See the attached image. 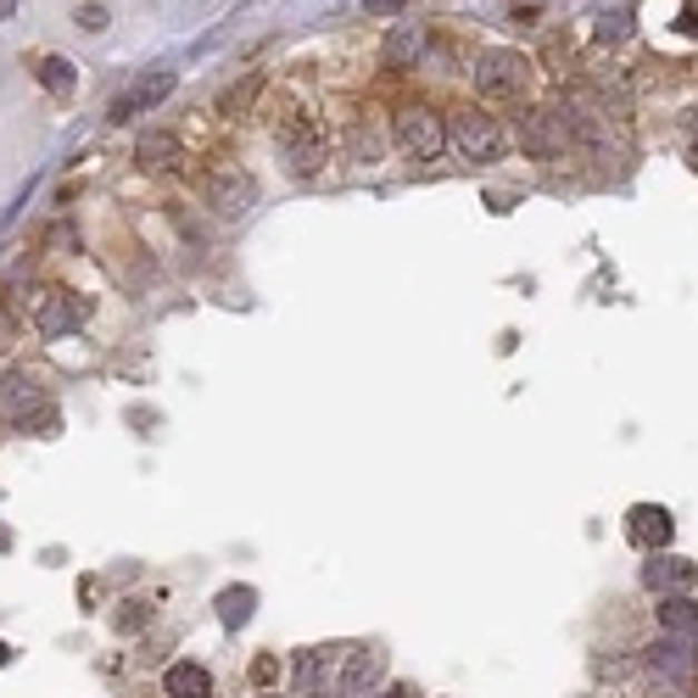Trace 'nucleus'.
Segmentation results:
<instances>
[{"label": "nucleus", "mask_w": 698, "mask_h": 698, "mask_svg": "<svg viewBox=\"0 0 698 698\" xmlns=\"http://www.w3.org/2000/svg\"><path fill=\"white\" fill-rule=\"evenodd\" d=\"M163 96H174V68H146V73H140L124 96H112L107 118H112V124H129V118H140V112L163 107Z\"/></svg>", "instance_id": "423d86ee"}, {"label": "nucleus", "mask_w": 698, "mask_h": 698, "mask_svg": "<svg viewBox=\"0 0 698 698\" xmlns=\"http://www.w3.org/2000/svg\"><path fill=\"white\" fill-rule=\"evenodd\" d=\"M12 12H18V0H0V23H7Z\"/></svg>", "instance_id": "393cba45"}, {"label": "nucleus", "mask_w": 698, "mask_h": 698, "mask_svg": "<svg viewBox=\"0 0 698 698\" xmlns=\"http://www.w3.org/2000/svg\"><path fill=\"white\" fill-rule=\"evenodd\" d=\"M163 692L168 698H213V670L196 665V659H179L163 670Z\"/></svg>", "instance_id": "4468645a"}, {"label": "nucleus", "mask_w": 698, "mask_h": 698, "mask_svg": "<svg viewBox=\"0 0 698 698\" xmlns=\"http://www.w3.org/2000/svg\"><path fill=\"white\" fill-rule=\"evenodd\" d=\"M564 146H570V124H564V112H548V107H525L520 112V151H531V157H564Z\"/></svg>", "instance_id": "39448f33"}, {"label": "nucleus", "mask_w": 698, "mask_h": 698, "mask_svg": "<svg viewBox=\"0 0 698 698\" xmlns=\"http://www.w3.org/2000/svg\"><path fill=\"white\" fill-rule=\"evenodd\" d=\"M659 626H665L670 637H698V603H692L687 592L665 598V603H659Z\"/></svg>", "instance_id": "dca6fc26"}, {"label": "nucleus", "mask_w": 698, "mask_h": 698, "mask_svg": "<svg viewBox=\"0 0 698 698\" xmlns=\"http://www.w3.org/2000/svg\"><path fill=\"white\" fill-rule=\"evenodd\" d=\"M470 79H475L481 96L509 101V96H520V90L531 85V62H525L520 51H509V46H492V51H481V57L470 62Z\"/></svg>", "instance_id": "f257e3e1"}, {"label": "nucleus", "mask_w": 698, "mask_h": 698, "mask_svg": "<svg viewBox=\"0 0 698 698\" xmlns=\"http://www.w3.org/2000/svg\"><path fill=\"white\" fill-rule=\"evenodd\" d=\"M35 79H40L51 96H73V85H79V68H73L68 57H40V62H35Z\"/></svg>", "instance_id": "a211bd4d"}, {"label": "nucleus", "mask_w": 698, "mask_h": 698, "mask_svg": "<svg viewBox=\"0 0 698 698\" xmlns=\"http://www.w3.org/2000/svg\"><path fill=\"white\" fill-rule=\"evenodd\" d=\"M257 698H274V692H257Z\"/></svg>", "instance_id": "c756f323"}, {"label": "nucleus", "mask_w": 698, "mask_h": 698, "mask_svg": "<svg viewBox=\"0 0 698 698\" xmlns=\"http://www.w3.org/2000/svg\"><path fill=\"white\" fill-rule=\"evenodd\" d=\"M648 698H687V681H681V676H665V670H653V681H648Z\"/></svg>", "instance_id": "412c9836"}, {"label": "nucleus", "mask_w": 698, "mask_h": 698, "mask_svg": "<svg viewBox=\"0 0 698 698\" xmlns=\"http://www.w3.org/2000/svg\"><path fill=\"white\" fill-rule=\"evenodd\" d=\"M318 698H341V692H318Z\"/></svg>", "instance_id": "c85d7f7f"}, {"label": "nucleus", "mask_w": 698, "mask_h": 698, "mask_svg": "<svg viewBox=\"0 0 698 698\" xmlns=\"http://www.w3.org/2000/svg\"><path fill=\"white\" fill-rule=\"evenodd\" d=\"M79 318H85V302H73L68 291H46V296H40V307H35V330H40V335H51V341H57V335H68Z\"/></svg>", "instance_id": "9b49d317"}, {"label": "nucleus", "mask_w": 698, "mask_h": 698, "mask_svg": "<svg viewBox=\"0 0 698 698\" xmlns=\"http://www.w3.org/2000/svg\"><path fill=\"white\" fill-rule=\"evenodd\" d=\"M7 542H12V537H7V531H0V548H7Z\"/></svg>", "instance_id": "cd10ccee"}, {"label": "nucleus", "mask_w": 698, "mask_h": 698, "mask_svg": "<svg viewBox=\"0 0 698 698\" xmlns=\"http://www.w3.org/2000/svg\"><path fill=\"white\" fill-rule=\"evenodd\" d=\"M0 403H7V414H12L18 425H29V414H51V409H46V392H40V381H35L29 370H12L7 381H0Z\"/></svg>", "instance_id": "1a4fd4ad"}, {"label": "nucleus", "mask_w": 698, "mask_h": 698, "mask_svg": "<svg viewBox=\"0 0 698 698\" xmlns=\"http://www.w3.org/2000/svg\"><path fill=\"white\" fill-rule=\"evenodd\" d=\"M274 146H279V163H285L296 179H313V174L330 163V140H324V129H318L313 118H291V124H279Z\"/></svg>", "instance_id": "f03ea898"}, {"label": "nucleus", "mask_w": 698, "mask_h": 698, "mask_svg": "<svg viewBox=\"0 0 698 698\" xmlns=\"http://www.w3.org/2000/svg\"><path fill=\"white\" fill-rule=\"evenodd\" d=\"M252 609H257V592H252V587H224V592H218V620H224V631H240V626L252 620Z\"/></svg>", "instance_id": "f3484780"}, {"label": "nucleus", "mask_w": 698, "mask_h": 698, "mask_svg": "<svg viewBox=\"0 0 698 698\" xmlns=\"http://www.w3.org/2000/svg\"><path fill=\"white\" fill-rule=\"evenodd\" d=\"M631 35V18L626 12H603L598 18V40H626Z\"/></svg>", "instance_id": "4be33fe9"}, {"label": "nucleus", "mask_w": 698, "mask_h": 698, "mask_svg": "<svg viewBox=\"0 0 698 698\" xmlns=\"http://www.w3.org/2000/svg\"><path fill=\"white\" fill-rule=\"evenodd\" d=\"M642 581H648L659 598H676V592H692V581H698V564H692V559H676V553H659V559H648Z\"/></svg>", "instance_id": "9d476101"}, {"label": "nucleus", "mask_w": 698, "mask_h": 698, "mask_svg": "<svg viewBox=\"0 0 698 698\" xmlns=\"http://www.w3.org/2000/svg\"><path fill=\"white\" fill-rule=\"evenodd\" d=\"M7 665H12V648H7V642H0V670H7Z\"/></svg>", "instance_id": "bb28decb"}, {"label": "nucleus", "mask_w": 698, "mask_h": 698, "mask_svg": "<svg viewBox=\"0 0 698 698\" xmlns=\"http://www.w3.org/2000/svg\"><path fill=\"white\" fill-rule=\"evenodd\" d=\"M631 537H637L642 548H665V542L676 537V525H670V514H665L659 503H637V509H631Z\"/></svg>", "instance_id": "2eb2a0df"}, {"label": "nucleus", "mask_w": 698, "mask_h": 698, "mask_svg": "<svg viewBox=\"0 0 698 698\" xmlns=\"http://www.w3.org/2000/svg\"><path fill=\"white\" fill-rule=\"evenodd\" d=\"M392 135H397V146H403L409 157H420V163H436L442 146H448V124H442V112L425 107V101H409V107L397 112Z\"/></svg>", "instance_id": "7ed1b4c3"}, {"label": "nucleus", "mask_w": 698, "mask_h": 698, "mask_svg": "<svg viewBox=\"0 0 698 698\" xmlns=\"http://www.w3.org/2000/svg\"><path fill=\"white\" fill-rule=\"evenodd\" d=\"M448 140L459 146V157L464 163H498L503 157V129H498V118H486V112H475V107H459L453 118H448Z\"/></svg>", "instance_id": "20e7f679"}, {"label": "nucleus", "mask_w": 698, "mask_h": 698, "mask_svg": "<svg viewBox=\"0 0 698 698\" xmlns=\"http://www.w3.org/2000/svg\"><path fill=\"white\" fill-rule=\"evenodd\" d=\"M207 207L218 213V218H240L252 201H257V179L252 174H240V168H218V174H207Z\"/></svg>", "instance_id": "0eeeda50"}, {"label": "nucleus", "mask_w": 698, "mask_h": 698, "mask_svg": "<svg viewBox=\"0 0 698 698\" xmlns=\"http://www.w3.org/2000/svg\"><path fill=\"white\" fill-rule=\"evenodd\" d=\"M381 698H414V692H409V687H386Z\"/></svg>", "instance_id": "a878e982"}, {"label": "nucleus", "mask_w": 698, "mask_h": 698, "mask_svg": "<svg viewBox=\"0 0 698 698\" xmlns=\"http://www.w3.org/2000/svg\"><path fill=\"white\" fill-rule=\"evenodd\" d=\"M420 57H425V29H414V23H397V29H386V46H381V62H386L392 73L414 68Z\"/></svg>", "instance_id": "ddd939ff"}, {"label": "nucleus", "mask_w": 698, "mask_h": 698, "mask_svg": "<svg viewBox=\"0 0 698 698\" xmlns=\"http://www.w3.org/2000/svg\"><path fill=\"white\" fill-rule=\"evenodd\" d=\"M135 163H140V168H151V174H174V168H185V146H179V135L151 129V135H140Z\"/></svg>", "instance_id": "f8f14e48"}, {"label": "nucleus", "mask_w": 698, "mask_h": 698, "mask_svg": "<svg viewBox=\"0 0 698 698\" xmlns=\"http://www.w3.org/2000/svg\"><path fill=\"white\" fill-rule=\"evenodd\" d=\"M73 18H79L90 35H101V29H107V7H101V0H85V7H79Z\"/></svg>", "instance_id": "5701e85b"}, {"label": "nucleus", "mask_w": 698, "mask_h": 698, "mask_svg": "<svg viewBox=\"0 0 698 698\" xmlns=\"http://www.w3.org/2000/svg\"><path fill=\"white\" fill-rule=\"evenodd\" d=\"M146 620H151V603H140V598L118 603V615H112V626H118V631H140Z\"/></svg>", "instance_id": "6ab92c4d"}, {"label": "nucleus", "mask_w": 698, "mask_h": 698, "mask_svg": "<svg viewBox=\"0 0 698 698\" xmlns=\"http://www.w3.org/2000/svg\"><path fill=\"white\" fill-rule=\"evenodd\" d=\"M386 681V653H370V648H353L341 653V698H370L375 687Z\"/></svg>", "instance_id": "6e6552de"}, {"label": "nucleus", "mask_w": 698, "mask_h": 698, "mask_svg": "<svg viewBox=\"0 0 698 698\" xmlns=\"http://www.w3.org/2000/svg\"><path fill=\"white\" fill-rule=\"evenodd\" d=\"M291 676H296V687H318V676H324V653H302V659L291 665Z\"/></svg>", "instance_id": "aec40b11"}, {"label": "nucleus", "mask_w": 698, "mask_h": 698, "mask_svg": "<svg viewBox=\"0 0 698 698\" xmlns=\"http://www.w3.org/2000/svg\"><path fill=\"white\" fill-rule=\"evenodd\" d=\"M409 0H370V12H403Z\"/></svg>", "instance_id": "b1692460"}]
</instances>
